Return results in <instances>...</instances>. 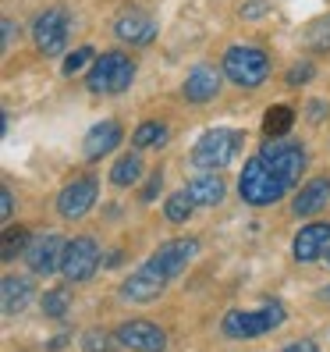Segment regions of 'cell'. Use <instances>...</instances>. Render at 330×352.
Wrapping results in <instances>:
<instances>
[{"instance_id": "26", "label": "cell", "mask_w": 330, "mask_h": 352, "mask_svg": "<svg viewBox=\"0 0 330 352\" xmlns=\"http://www.w3.org/2000/svg\"><path fill=\"white\" fill-rule=\"evenodd\" d=\"M114 335H107V331L93 327L89 335H82V345H86V352H114Z\"/></svg>"}, {"instance_id": "23", "label": "cell", "mask_w": 330, "mask_h": 352, "mask_svg": "<svg viewBox=\"0 0 330 352\" xmlns=\"http://www.w3.org/2000/svg\"><path fill=\"white\" fill-rule=\"evenodd\" d=\"M132 139H135V146H142V150H146V146H160V142L167 139V125H160V121H142Z\"/></svg>"}, {"instance_id": "29", "label": "cell", "mask_w": 330, "mask_h": 352, "mask_svg": "<svg viewBox=\"0 0 330 352\" xmlns=\"http://www.w3.org/2000/svg\"><path fill=\"white\" fill-rule=\"evenodd\" d=\"M313 72H316V68L309 65V60H305V65H295L292 72H287V82H292V86H305V82L313 78Z\"/></svg>"}, {"instance_id": "35", "label": "cell", "mask_w": 330, "mask_h": 352, "mask_svg": "<svg viewBox=\"0 0 330 352\" xmlns=\"http://www.w3.org/2000/svg\"><path fill=\"white\" fill-rule=\"evenodd\" d=\"M309 107H313V111H309L313 118H323V103H320V100H313V103H309Z\"/></svg>"}, {"instance_id": "14", "label": "cell", "mask_w": 330, "mask_h": 352, "mask_svg": "<svg viewBox=\"0 0 330 352\" xmlns=\"http://www.w3.org/2000/svg\"><path fill=\"white\" fill-rule=\"evenodd\" d=\"M114 32L121 43H132V47H146L156 39V22L150 14H142V11H125L114 22Z\"/></svg>"}, {"instance_id": "13", "label": "cell", "mask_w": 330, "mask_h": 352, "mask_svg": "<svg viewBox=\"0 0 330 352\" xmlns=\"http://www.w3.org/2000/svg\"><path fill=\"white\" fill-rule=\"evenodd\" d=\"M163 285H167V278H163L160 271H153L150 263H142L132 278L121 281V296L132 299V302H153L163 292Z\"/></svg>"}, {"instance_id": "11", "label": "cell", "mask_w": 330, "mask_h": 352, "mask_svg": "<svg viewBox=\"0 0 330 352\" xmlns=\"http://www.w3.org/2000/svg\"><path fill=\"white\" fill-rule=\"evenodd\" d=\"M93 203H96V178L86 175V178H75L71 185H64V192L57 196V210H60V217L78 221L89 214Z\"/></svg>"}, {"instance_id": "12", "label": "cell", "mask_w": 330, "mask_h": 352, "mask_svg": "<svg viewBox=\"0 0 330 352\" xmlns=\"http://www.w3.org/2000/svg\"><path fill=\"white\" fill-rule=\"evenodd\" d=\"M292 250H295V260H298V263H313V260H320V256L330 250V221L305 224L302 232L295 235Z\"/></svg>"}, {"instance_id": "21", "label": "cell", "mask_w": 330, "mask_h": 352, "mask_svg": "<svg viewBox=\"0 0 330 352\" xmlns=\"http://www.w3.org/2000/svg\"><path fill=\"white\" fill-rule=\"evenodd\" d=\"M139 175H142V160L135 157V153H125L117 164H114V171H110V182L114 185H135L139 182Z\"/></svg>"}, {"instance_id": "18", "label": "cell", "mask_w": 330, "mask_h": 352, "mask_svg": "<svg viewBox=\"0 0 330 352\" xmlns=\"http://www.w3.org/2000/svg\"><path fill=\"white\" fill-rule=\"evenodd\" d=\"M117 142H121V125H117V121H99V125L86 135V157L89 160L107 157Z\"/></svg>"}, {"instance_id": "20", "label": "cell", "mask_w": 330, "mask_h": 352, "mask_svg": "<svg viewBox=\"0 0 330 352\" xmlns=\"http://www.w3.org/2000/svg\"><path fill=\"white\" fill-rule=\"evenodd\" d=\"M295 125V111L287 103H274L270 111L263 114V135L266 139H277V135H287Z\"/></svg>"}, {"instance_id": "4", "label": "cell", "mask_w": 330, "mask_h": 352, "mask_svg": "<svg viewBox=\"0 0 330 352\" xmlns=\"http://www.w3.org/2000/svg\"><path fill=\"white\" fill-rule=\"evenodd\" d=\"M241 150V132L235 129H210V132H202L199 142H196V150H192V164L196 168H228V164L238 157Z\"/></svg>"}, {"instance_id": "7", "label": "cell", "mask_w": 330, "mask_h": 352, "mask_svg": "<svg viewBox=\"0 0 330 352\" xmlns=\"http://www.w3.org/2000/svg\"><path fill=\"white\" fill-rule=\"evenodd\" d=\"M114 338H117V345H125L132 352H163L167 349V335L153 320H125L114 331Z\"/></svg>"}, {"instance_id": "9", "label": "cell", "mask_w": 330, "mask_h": 352, "mask_svg": "<svg viewBox=\"0 0 330 352\" xmlns=\"http://www.w3.org/2000/svg\"><path fill=\"white\" fill-rule=\"evenodd\" d=\"M64 239L60 235H36V239H29V245H25V263L32 267L36 274H43V278H50L57 267H60V260H64Z\"/></svg>"}, {"instance_id": "37", "label": "cell", "mask_w": 330, "mask_h": 352, "mask_svg": "<svg viewBox=\"0 0 330 352\" xmlns=\"http://www.w3.org/2000/svg\"><path fill=\"white\" fill-rule=\"evenodd\" d=\"M323 256H327V263H330V250H327V253H323Z\"/></svg>"}, {"instance_id": "3", "label": "cell", "mask_w": 330, "mask_h": 352, "mask_svg": "<svg viewBox=\"0 0 330 352\" xmlns=\"http://www.w3.org/2000/svg\"><path fill=\"white\" fill-rule=\"evenodd\" d=\"M132 78H135L132 57L121 54V50H110V54H103V57L93 60L86 82H89L93 93H125L132 86Z\"/></svg>"}, {"instance_id": "6", "label": "cell", "mask_w": 330, "mask_h": 352, "mask_svg": "<svg viewBox=\"0 0 330 352\" xmlns=\"http://www.w3.org/2000/svg\"><path fill=\"white\" fill-rule=\"evenodd\" d=\"M99 267V245L82 235V239H71L64 245V260H60V274L68 281H89Z\"/></svg>"}, {"instance_id": "25", "label": "cell", "mask_w": 330, "mask_h": 352, "mask_svg": "<svg viewBox=\"0 0 330 352\" xmlns=\"http://www.w3.org/2000/svg\"><path fill=\"white\" fill-rule=\"evenodd\" d=\"M25 245H29V232H25V228H8V232H4V250H0V256H4V260H14V253L18 250H22L25 253Z\"/></svg>"}, {"instance_id": "28", "label": "cell", "mask_w": 330, "mask_h": 352, "mask_svg": "<svg viewBox=\"0 0 330 352\" xmlns=\"http://www.w3.org/2000/svg\"><path fill=\"white\" fill-rule=\"evenodd\" d=\"M93 57H96V54H93V47H78L75 54H68V57H64V75H75V72H82V68H86Z\"/></svg>"}, {"instance_id": "22", "label": "cell", "mask_w": 330, "mask_h": 352, "mask_svg": "<svg viewBox=\"0 0 330 352\" xmlns=\"http://www.w3.org/2000/svg\"><path fill=\"white\" fill-rule=\"evenodd\" d=\"M192 206H196V199L189 196V189H185V192H174V196L167 199L163 214H167L171 224H185V221H189V214H192Z\"/></svg>"}, {"instance_id": "2", "label": "cell", "mask_w": 330, "mask_h": 352, "mask_svg": "<svg viewBox=\"0 0 330 352\" xmlns=\"http://www.w3.org/2000/svg\"><path fill=\"white\" fill-rule=\"evenodd\" d=\"M281 324H284V306L266 302L263 309H231L220 327L228 338H263L266 331H274Z\"/></svg>"}, {"instance_id": "32", "label": "cell", "mask_w": 330, "mask_h": 352, "mask_svg": "<svg viewBox=\"0 0 330 352\" xmlns=\"http://www.w3.org/2000/svg\"><path fill=\"white\" fill-rule=\"evenodd\" d=\"M14 39H18V29H14L11 18H4V50H11V47H14Z\"/></svg>"}, {"instance_id": "27", "label": "cell", "mask_w": 330, "mask_h": 352, "mask_svg": "<svg viewBox=\"0 0 330 352\" xmlns=\"http://www.w3.org/2000/svg\"><path fill=\"white\" fill-rule=\"evenodd\" d=\"M309 47L313 50H330V14L320 18V22L309 29Z\"/></svg>"}, {"instance_id": "24", "label": "cell", "mask_w": 330, "mask_h": 352, "mask_svg": "<svg viewBox=\"0 0 330 352\" xmlns=\"http://www.w3.org/2000/svg\"><path fill=\"white\" fill-rule=\"evenodd\" d=\"M68 306H71V296H68V288H50V292L43 296V314L47 317H64L68 314Z\"/></svg>"}, {"instance_id": "19", "label": "cell", "mask_w": 330, "mask_h": 352, "mask_svg": "<svg viewBox=\"0 0 330 352\" xmlns=\"http://www.w3.org/2000/svg\"><path fill=\"white\" fill-rule=\"evenodd\" d=\"M189 196L196 199V206H217L224 199V182L217 175H199L189 182Z\"/></svg>"}, {"instance_id": "31", "label": "cell", "mask_w": 330, "mask_h": 352, "mask_svg": "<svg viewBox=\"0 0 330 352\" xmlns=\"http://www.w3.org/2000/svg\"><path fill=\"white\" fill-rule=\"evenodd\" d=\"M160 185H163V175H160V171H153V178L146 182V189H142V199H146V203H150V199H156Z\"/></svg>"}, {"instance_id": "34", "label": "cell", "mask_w": 330, "mask_h": 352, "mask_svg": "<svg viewBox=\"0 0 330 352\" xmlns=\"http://www.w3.org/2000/svg\"><path fill=\"white\" fill-rule=\"evenodd\" d=\"M281 352H316V342H292V345H287V349H281Z\"/></svg>"}, {"instance_id": "15", "label": "cell", "mask_w": 330, "mask_h": 352, "mask_svg": "<svg viewBox=\"0 0 330 352\" xmlns=\"http://www.w3.org/2000/svg\"><path fill=\"white\" fill-rule=\"evenodd\" d=\"M217 93H220V75L210 65L192 68L189 78H185V86H181V96L189 100V103H210Z\"/></svg>"}, {"instance_id": "10", "label": "cell", "mask_w": 330, "mask_h": 352, "mask_svg": "<svg viewBox=\"0 0 330 352\" xmlns=\"http://www.w3.org/2000/svg\"><path fill=\"white\" fill-rule=\"evenodd\" d=\"M196 250H199L196 239H174V242H163L146 263L153 267V271H160L163 278H178L185 267H189V260L196 256Z\"/></svg>"}, {"instance_id": "33", "label": "cell", "mask_w": 330, "mask_h": 352, "mask_svg": "<svg viewBox=\"0 0 330 352\" xmlns=\"http://www.w3.org/2000/svg\"><path fill=\"white\" fill-rule=\"evenodd\" d=\"M263 11H266V0H252V4L241 8V18H256V14H263Z\"/></svg>"}, {"instance_id": "1", "label": "cell", "mask_w": 330, "mask_h": 352, "mask_svg": "<svg viewBox=\"0 0 330 352\" xmlns=\"http://www.w3.org/2000/svg\"><path fill=\"white\" fill-rule=\"evenodd\" d=\"M238 192H241L245 203H252V206H270V203H277L284 192H292V189L270 171V164H266L263 157H252V160H245V168H241Z\"/></svg>"}, {"instance_id": "30", "label": "cell", "mask_w": 330, "mask_h": 352, "mask_svg": "<svg viewBox=\"0 0 330 352\" xmlns=\"http://www.w3.org/2000/svg\"><path fill=\"white\" fill-rule=\"evenodd\" d=\"M0 217H4V221L14 217V196H11V189H0Z\"/></svg>"}, {"instance_id": "5", "label": "cell", "mask_w": 330, "mask_h": 352, "mask_svg": "<svg viewBox=\"0 0 330 352\" xmlns=\"http://www.w3.org/2000/svg\"><path fill=\"white\" fill-rule=\"evenodd\" d=\"M224 75L241 89H256L270 75V60H266L259 47H231L224 54Z\"/></svg>"}, {"instance_id": "36", "label": "cell", "mask_w": 330, "mask_h": 352, "mask_svg": "<svg viewBox=\"0 0 330 352\" xmlns=\"http://www.w3.org/2000/svg\"><path fill=\"white\" fill-rule=\"evenodd\" d=\"M320 299H327V302H330V285H327V288H320Z\"/></svg>"}, {"instance_id": "16", "label": "cell", "mask_w": 330, "mask_h": 352, "mask_svg": "<svg viewBox=\"0 0 330 352\" xmlns=\"http://www.w3.org/2000/svg\"><path fill=\"white\" fill-rule=\"evenodd\" d=\"M327 203H330V178L320 175V178H313V182L302 185V192H298L295 203H292V214H295V217H313V214L323 210Z\"/></svg>"}, {"instance_id": "8", "label": "cell", "mask_w": 330, "mask_h": 352, "mask_svg": "<svg viewBox=\"0 0 330 352\" xmlns=\"http://www.w3.org/2000/svg\"><path fill=\"white\" fill-rule=\"evenodd\" d=\"M32 39H36L39 54H47V57L64 54V47H68V14L64 11H43L32 25Z\"/></svg>"}, {"instance_id": "17", "label": "cell", "mask_w": 330, "mask_h": 352, "mask_svg": "<svg viewBox=\"0 0 330 352\" xmlns=\"http://www.w3.org/2000/svg\"><path fill=\"white\" fill-rule=\"evenodd\" d=\"M0 302H4V314H22L32 302V278L4 274V281H0Z\"/></svg>"}]
</instances>
